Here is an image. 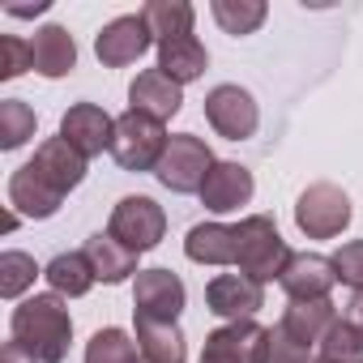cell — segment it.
I'll return each instance as SVG.
<instances>
[{
  "label": "cell",
  "instance_id": "14",
  "mask_svg": "<svg viewBox=\"0 0 363 363\" xmlns=\"http://www.w3.org/2000/svg\"><path fill=\"white\" fill-rule=\"evenodd\" d=\"M197 197H201L206 210L231 214V210H240V206L252 201V171L244 162H214Z\"/></svg>",
  "mask_w": 363,
  "mask_h": 363
},
{
  "label": "cell",
  "instance_id": "9",
  "mask_svg": "<svg viewBox=\"0 0 363 363\" xmlns=\"http://www.w3.org/2000/svg\"><path fill=\"white\" fill-rule=\"evenodd\" d=\"M150 43H154V35H150L145 18H141V13H124V18H116V22H107V26L99 30L94 56H99L107 69H124V65L141 60V56L150 52Z\"/></svg>",
  "mask_w": 363,
  "mask_h": 363
},
{
  "label": "cell",
  "instance_id": "18",
  "mask_svg": "<svg viewBox=\"0 0 363 363\" xmlns=\"http://www.w3.org/2000/svg\"><path fill=\"white\" fill-rule=\"evenodd\" d=\"M184 252L189 261L197 265H235L240 257V240H235V227H223V223H197L184 240Z\"/></svg>",
  "mask_w": 363,
  "mask_h": 363
},
{
  "label": "cell",
  "instance_id": "11",
  "mask_svg": "<svg viewBox=\"0 0 363 363\" xmlns=\"http://www.w3.org/2000/svg\"><path fill=\"white\" fill-rule=\"evenodd\" d=\"M60 137L82 154V158H99L103 150H111L116 137V120L99 107V103H73L60 120Z\"/></svg>",
  "mask_w": 363,
  "mask_h": 363
},
{
  "label": "cell",
  "instance_id": "36",
  "mask_svg": "<svg viewBox=\"0 0 363 363\" xmlns=\"http://www.w3.org/2000/svg\"><path fill=\"white\" fill-rule=\"evenodd\" d=\"M312 363H329V359H312Z\"/></svg>",
  "mask_w": 363,
  "mask_h": 363
},
{
  "label": "cell",
  "instance_id": "25",
  "mask_svg": "<svg viewBox=\"0 0 363 363\" xmlns=\"http://www.w3.org/2000/svg\"><path fill=\"white\" fill-rule=\"evenodd\" d=\"M150 35L162 43V39H179V35H193V5L189 0H150V5L141 9Z\"/></svg>",
  "mask_w": 363,
  "mask_h": 363
},
{
  "label": "cell",
  "instance_id": "30",
  "mask_svg": "<svg viewBox=\"0 0 363 363\" xmlns=\"http://www.w3.org/2000/svg\"><path fill=\"white\" fill-rule=\"evenodd\" d=\"M35 274H39V265L30 252H5L0 257V295L18 299L26 286H35Z\"/></svg>",
  "mask_w": 363,
  "mask_h": 363
},
{
  "label": "cell",
  "instance_id": "28",
  "mask_svg": "<svg viewBox=\"0 0 363 363\" xmlns=\"http://www.w3.org/2000/svg\"><path fill=\"white\" fill-rule=\"evenodd\" d=\"M320 359H329V363H363V329L342 316V320L325 333Z\"/></svg>",
  "mask_w": 363,
  "mask_h": 363
},
{
  "label": "cell",
  "instance_id": "8",
  "mask_svg": "<svg viewBox=\"0 0 363 363\" xmlns=\"http://www.w3.org/2000/svg\"><path fill=\"white\" fill-rule=\"evenodd\" d=\"M184 282L171 269H141L137 274V286H133V312L145 316V320H175L184 312Z\"/></svg>",
  "mask_w": 363,
  "mask_h": 363
},
{
  "label": "cell",
  "instance_id": "33",
  "mask_svg": "<svg viewBox=\"0 0 363 363\" xmlns=\"http://www.w3.org/2000/svg\"><path fill=\"white\" fill-rule=\"evenodd\" d=\"M333 269L337 282H346L350 291H363V240H350L333 252Z\"/></svg>",
  "mask_w": 363,
  "mask_h": 363
},
{
  "label": "cell",
  "instance_id": "24",
  "mask_svg": "<svg viewBox=\"0 0 363 363\" xmlns=\"http://www.w3.org/2000/svg\"><path fill=\"white\" fill-rule=\"evenodd\" d=\"M43 278L52 282V295H69V299L86 295L99 282V274H94V265H90L86 252H60V257H52V265L43 269Z\"/></svg>",
  "mask_w": 363,
  "mask_h": 363
},
{
  "label": "cell",
  "instance_id": "16",
  "mask_svg": "<svg viewBox=\"0 0 363 363\" xmlns=\"http://www.w3.org/2000/svg\"><path fill=\"white\" fill-rule=\"evenodd\" d=\"M128 103H133V111H145L154 120H171L179 107H184V86H175L162 69H145V73L133 77Z\"/></svg>",
  "mask_w": 363,
  "mask_h": 363
},
{
  "label": "cell",
  "instance_id": "32",
  "mask_svg": "<svg viewBox=\"0 0 363 363\" xmlns=\"http://www.w3.org/2000/svg\"><path fill=\"white\" fill-rule=\"evenodd\" d=\"M261 363H312V359H308V346L299 337H291L282 325H274L269 337H265V359Z\"/></svg>",
  "mask_w": 363,
  "mask_h": 363
},
{
  "label": "cell",
  "instance_id": "34",
  "mask_svg": "<svg viewBox=\"0 0 363 363\" xmlns=\"http://www.w3.org/2000/svg\"><path fill=\"white\" fill-rule=\"evenodd\" d=\"M5 363H39V359H35L30 350H22L18 342H9V346H5Z\"/></svg>",
  "mask_w": 363,
  "mask_h": 363
},
{
  "label": "cell",
  "instance_id": "29",
  "mask_svg": "<svg viewBox=\"0 0 363 363\" xmlns=\"http://www.w3.org/2000/svg\"><path fill=\"white\" fill-rule=\"evenodd\" d=\"M35 137V111L22 99L0 103V150H18Z\"/></svg>",
  "mask_w": 363,
  "mask_h": 363
},
{
  "label": "cell",
  "instance_id": "5",
  "mask_svg": "<svg viewBox=\"0 0 363 363\" xmlns=\"http://www.w3.org/2000/svg\"><path fill=\"white\" fill-rule=\"evenodd\" d=\"M350 223V197L337 184H312L295 201V227L308 240H333Z\"/></svg>",
  "mask_w": 363,
  "mask_h": 363
},
{
  "label": "cell",
  "instance_id": "2",
  "mask_svg": "<svg viewBox=\"0 0 363 363\" xmlns=\"http://www.w3.org/2000/svg\"><path fill=\"white\" fill-rule=\"evenodd\" d=\"M235 240H240V257H235L240 274H248V278L261 282V286L274 282V278H282L286 261L295 257V252L286 248V240L278 235L274 218H265V214L244 218V223L235 227Z\"/></svg>",
  "mask_w": 363,
  "mask_h": 363
},
{
  "label": "cell",
  "instance_id": "4",
  "mask_svg": "<svg viewBox=\"0 0 363 363\" xmlns=\"http://www.w3.org/2000/svg\"><path fill=\"white\" fill-rule=\"evenodd\" d=\"M214 162L218 158L210 154V145L201 137L179 133V137L167 141V154L154 167V175H158V184L171 189V193H201V184H206V175H210Z\"/></svg>",
  "mask_w": 363,
  "mask_h": 363
},
{
  "label": "cell",
  "instance_id": "13",
  "mask_svg": "<svg viewBox=\"0 0 363 363\" xmlns=\"http://www.w3.org/2000/svg\"><path fill=\"white\" fill-rule=\"evenodd\" d=\"M206 303L223 320H252L257 308H265V286L248 274H218L206 286Z\"/></svg>",
  "mask_w": 363,
  "mask_h": 363
},
{
  "label": "cell",
  "instance_id": "35",
  "mask_svg": "<svg viewBox=\"0 0 363 363\" xmlns=\"http://www.w3.org/2000/svg\"><path fill=\"white\" fill-rule=\"evenodd\" d=\"M346 320H350V325H359V329H363V291H354V299H350V303H346Z\"/></svg>",
  "mask_w": 363,
  "mask_h": 363
},
{
  "label": "cell",
  "instance_id": "26",
  "mask_svg": "<svg viewBox=\"0 0 363 363\" xmlns=\"http://www.w3.org/2000/svg\"><path fill=\"white\" fill-rule=\"evenodd\" d=\"M210 13L227 35H252L269 9H265V0H214Z\"/></svg>",
  "mask_w": 363,
  "mask_h": 363
},
{
  "label": "cell",
  "instance_id": "1",
  "mask_svg": "<svg viewBox=\"0 0 363 363\" xmlns=\"http://www.w3.org/2000/svg\"><path fill=\"white\" fill-rule=\"evenodd\" d=\"M9 333L39 363H65L69 359V337H73V316H69L60 295H30L13 308Z\"/></svg>",
  "mask_w": 363,
  "mask_h": 363
},
{
  "label": "cell",
  "instance_id": "37",
  "mask_svg": "<svg viewBox=\"0 0 363 363\" xmlns=\"http://www.w3.org/2000/svg\"><path fill=\"white\" fill-rule=\"evenodd\" d=\"M141 363H145V359H141Z\"/></svg>",
  "mask_w": 363,
  "mask_h": 363
},
{
  "label": "cell",
  "instance_id": "15",
  "mask_svg": "<svg viewBox=\"0 0 363 363\" xmlns=\"http://www.w3.org/2000/svg\"><path fill=\"white\" fill-rule=\"evenodd\" d=\"M30 167H35V175H39V179H48V184H52L60 197H65V193H73L82 179H86V158H82L65 137H48V141L35 150Z\"/></svg>",
  "mask_w": 363,
  "mask_h": 363
},
{
  "label": "cell",
  "instance_id": "17",
  "mask_svg": "<svg viewBox=\"0 0 363 363\" xmlns=\"http://www.w3.org/2000/svg\"><path fill=\"white\" fill-rule=\"evenodd\" d=\"M60 201H65V197L48 184V179L35 175L30 162L18 167V171L9 175V206H13V214H26V218H52V214L60 210Z\"/></svg>",
  "mask_w": 363,
  "mask_h": 363
},
{
  "label": "cell",
  "instance_id": "6",
  "mask_svg": "<svg viewBox=\"0 0 363 363\" xmlns=\"http://www.w3.org/2000/svg\"><path fill=\"white\" fill-rule=\"evenodd\" d=\"M107 231H111L120 244H128L133 252H150V248H158L162 235H167V214H162V206H158L154 197H124V201L111 210Z\"/></svg>",
  "mask_w": 363,
  "mask_h": 363
},
{
  "label": "cell",
  "instance_id": "21",
  "mask_svg": "<svg viewBox=\"0 0 363 363\" xmlns=\"http://www.w3.org/2000/svg\"><path fill=\"white\" fill-rule=\"evenodd\" d=\"M30 52H35V69H39L43 77H65V73L77 69V43H73V35H69L65 26H43V30H35Z\"/></svg>",
  "mask_w": 363,
  "mask_h": 363
},
{
  "label": "cell",
  "instance_id": "3",
  "mask_svg": "<svg viewBox=\"0 0 363 363\" xmlns=\"http://www.w3.org/2000/svg\"><path fill=\"white\" fill-rule=\"evenodd\" d=\"M167 128L162 120L145 116V111H124L116 120V137H111V158L124 167V171H154L167 154Z\"/></svg>",
  "mask_w": 363,
  "mask_h": 363
},
{
  "label": "cell",
  "instance_id": "20",
  "mask_svg": "<svg viewBox=\"0 0 363 363\" xmlns=\"http://www.w3.org/2000/svg\"><path fill=\"white\" fill-rule=\"evenodd\" d=\"M82 252L90 257V265H94L99 282H107V286H116V282H124L128 274H137V257H141V252H133L128 244H120L111 231H103V235H90Z\"/></svg>",
  "mask_w": 363,
  "mask_h": 363
},
{
  "label": "cell",
  "instance_id": "31",
  "mask_svg": "<svg viewBox=\"0 0 363 363\" xmlns=\"http://www.w3.org/2000/svg\"><path fill=\"white\" fill-rule=\"evenodd\" d=\"M26 69H35V52H30V43L18 39V35H0V77L13 82V77H22Z\"/></svg>",
  "mask_w": 363,
  "mask_h": 363
},
{
  "label": "cell",
  "instance_id": "7",
  "mask_svg": "<svg viewBox=\"0 0 363 363\" xmlns=\"http://www.w3.org/2000/svg\"><path fill=\"white\" fill-rule=\"evenodd\" d=\"M206 120L218 137L227 141H248L261 124V111H257V99L244 90V86H214L206 94Z\"/></svg>",
  "mask_w": 363,
  "mask_h": 363
},
{
  "label": "cell",
  "instance_id": "12",
  "mask_svg": "<svg viewBox=\"0 0 363 363\" xmlns=\"http://www.w3.org/2000/svg\"><path fill=\"white\" fill-rule=\"evenodd\" d=\"M282 291L291 295V303H308V299H329V291L337 286V269L333 257L320 252H295L282 269Z\"/></svg>",
  "mask_w": 363,
  "mask_h": 363
},
{
  "label": "cell",
  "instance_id": "23",
  "mask_svg": "<svg viewBox=\"0 0 363 363\" xmlns=\"http://www.w3.org/2000/svg\"><path fill=\"white\" fill-rule=\"evenodd\" d=\"M291 337H299L303 346H312V342H325V333L337 325V308L329 303V299H308V303H291L286 312H282V320H278Z\"/></svg>",
  "mask_w": 363,
  "mask_h": 363
},
{
  "label": "cell",
  "instance_id": "22",
  "mask_svg": "<svg viewBox=\"0 0 363 363\" xmlns=\"http://www.w3.org/2000/svg\"><path fill=\"white\" fill-rule=\"evenodd\" d=\"M137 342H141V359L145 363H184L189 346L175 320H145L137 316Z\"/></svg>",
  "mask_w": 363,
  "mask_h": 363
},
{
  "label": "cell",
  "instance_id": "19",
  "mask_svg": "<svg viewBox=\"0 0 363 363\" xmlns=\"http://www.w3.org/2000/svg\"><path fill=\"white\" fill-rule=\"evenodd\" d=\"M210 56L206 48L197 43V35H179V39H162L158 43V69L175 82V86H189L206 73Z\"/></svg>",
  "mask_w": 363,
  "mask_h": 363
},
{
  "label": "cell",
  "instance_id": "27",
  "mask_svg": "<svg viewBox=\"0 0 363 363\" xmlns=\"http://www.w3.org/2000/svg\"><path fill=\"white\" fill-rule=\"evenodd\" d=\"M86 363H141V359H137V342L124 329H99L86 342Z\"/></svg>",
  "mask_w": 363,
  "mask_h": 363
},
{
  "label": "cell",
  "instance_id": "10",
  "mask_svg": "<svg viewBox=\"0 0 363 363\" xmlns=\"http://www.w3.org/2000/svg\"><path fill=\"white\" fill-rule=\"evenodd\" d=\"M265 337H269V329H261L257 320H227L223 329H214L206 337L201 363H261Z\"/></svg>",
  "mask_w": 363,
  "mask_h": 363
}]
</instances>
